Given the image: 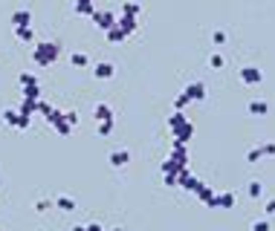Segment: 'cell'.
Returning a JSON list of instances; mask_svg holds the SVG:
<instances>
[{"mask_svg": "<svg viewBox=\"0 0 275 231\" xmlns=\"http://www.w3.org/2000/svg\"><path fill=\"white\" fill-rule=\"evenodd\" d=\"M266 156H275V142H264V145H258L246 153V162H261Z\"/></svg>", "mask_w": 275, "mask_h": 231, "instance_id": "cell-6", "label": "cell"}, {"mask_svg": "<svg viewBox=\"0 0 275 231\" xmlns=\"http://www.w3.org/2000/svg\"><path fill=\"white\" fill-rule=\"evenodd\" d=\"M246 191H249V196H252V199H258V196L264 194V185L255 179V182H249V188H246Z\"/></svg>", "mask_w": 275, "mask_h": 231, "instance_id": "cell-28", "label": "cell"}, {"mask_svg": "<svg viewBox=\"0 0 275 231\" xmlns=\"http://www.w3.org/2000/svg\"><path fill=\"white\" fill-rule=\"evenodd\" d=\"M110 165H113V168H125L127 162H130V153H127V150H113V153H110Z\"/></svg>", "mask_w": 275, "mask_h": 231, "instance_id": "cell-14", "label": "cell"}, {"mask_svg": "<svg viewBox=\"0 0 275 231\" xmlns=\"http://www.w3.org/2000/svg\"><path fill=\"white\" fill-rule=\"evenodd\" d=\"M93 116H96V122H113L110 104H96V107H93Z\"/></svg>", "mask_w": 275, "mask_h": 231, "instance_id": "cell-12", "label": "cell"}, {"mask_svg": "<svg viewBox=\"0 0 275 231\" xmlns=\"http://www.w3.org/2000/svg\"><path fill=\"white\" fill-rule=\"evenodd\" d=\"M93 75H96V78H102V81H107V78H113V75H116V67L110 64V61H99V64L93 67Z\"/></svg>", "mask_w": 275, "mask_h": 231, "instance_id": "cell-10", "label": "cell"}, {"mask_svg": "<svg viewBox=\"0 0 275 231\" xmlns=\"http://www.w3.org/2000/svg\"><path fill=\"white\" fill-rule=\"evenodd\" d=\"M18 113H21V116H29V119H32V116L38 113V101H32V98H23L21 107H18Z\"/></svg>", "mask_w": 275, "mask_h": 231, "instance_id": "cell-20", "label": "cell"}, {"mask_svg": "<svg viewBox=\"0 0 275 231\" xmlns=\"http://www.w3.org/2000/svg\"><path fill=\"white\" fill-rule=\"evenodd\" d=\"M269 113V104L261 101V98H252L249 101V116H266Z\"/></svg>", "mask_w": 275, "mask_h": 231, "instance_id": "cell-18", "label": "cell"}, {"mask_svg": "<svg viewBox=\"0 0 275 231\" xmlns=\"http://www.w3.org/2000/svg\"><path fill=\"white\" fill-rule=\"evenodd\" d=\"M171 159L177 162L180 171L188 168V145H183V142H171Z\"/></svg>", "mask_w": 275, "mask_h": 231, "instance_id": "cell-7", "label": "cell"}, {"mask_svg": "<svg viewBox=\"0 0 275 231\" xmlns=\"http://www.w3.org/2000/svg\"><path fill=\"white\" fill-rule=\"evenodd\" d=\"M90 21L96 23L99 29H104V32H107V29L116 23V15H113V12H99V9H96V12L90 15Z\"/></svg>", "mask_w": 275, "mask_h": 231, "instance_id": "cell-8", "label": "cell"}, {"mask_svg": "<svg viewBox=\"0 0 275 231\" xmlns=\"http://www.w3.org/2000/svg\"><path fill=\"white\" fill-rule=\"evenodd\" d=\"M70 64H73V67H90V58L84 55V52H73V55H70Z\"/></svg>", "mask_w": 275, "mask_h": 231, "instance_id": "cell-23", "label": "cell"}, {"mask_svg": "<svg viewBox=\"0 0 275 231\" xmlns=\"http://www.w3.org/2000/svg\"><path fill=\"white\" fill-rule=\"evenodd\" d=\"M12 26H32V12L29 9H18L12 15Z\"/></svg>", "mask_w": 275, "mask_h": 231, "instance_id": "cell-11", "label": "cell"}, {"mask_svg": "<svg viewBox=\"0 0 275 231\" xmlns=\"http://www.w3.org/2000/svg\"><path fill=\"white\" fill-rule=\"evenodd\" d=\"M73 12H76V15H87V18H90L93 12H96V0H76Z\"/></svg>", "mask_w": 275, "mask_h": 231, "instance_id": "cell-13", "label": "cell"}, {"mask_svg": "<svg viewBox=\"0 0 275 231\" xmlns=\"http://www.w3.org/2000/svg\"><path fill=\"white\" fill-rule=\"evenodd\" d=\"M84 231H104L99 222H90V225H84Z\"/></svg>", "mask_w": 275, "mask_h": 231, "instance_id": "cell-38", "label": "cell"}, {"mask_svg": "<svg viewBox=\"0 0 275 231\" xmlns=\"http://www.w3.org/2000/svg\"><path fill=\"white\" fill-rule=\"evenodd\" d=\"M46 110H49V104H46V101H41V98H38V113H41V116H46Z\"/></svg>", "mask_w": 275, "mask_h": 231, "instance_id": "cell-37", "label": "cell"}, {"mask_svg": "<svg viewBox=\"0 0 275 231\" xmlns=\"http://www.w3.org/2000/svg\"><path fill=\"white\" fill-rule=\"evenodd\" d=\"M238 78H241L243 84H249V87H258V84L264 81V72L258 67H241L238 69Z\"/></svg>", "mask_w": 275, "mask_h": 231, "instance_id": "cell-5", "label": "cell"}, {"mask_svg": "<svg viewBox=\"0 0 275 231\" xmlns=\"http://www.w3.org/2000/svg\"><path fill=\"white\" fill-rule=\"evenodd\" d=\"M58 55H61V46H58L55 41H41V44H35V49H32V61L38 67H52L58 61Z\"/></svg>", "mask_w": 275, "mask_h": 231, "instance_id": "cell-2", "label": "cell"}, {"mask_svg": "<svg viewBox=\"0 0 275 231\" xmlns=\"http://www.w3.org/2000/svg\"><path fill=\"white\" fill-rule=\"evenodd\" d=\"M73 231H84V225H76V228H73Z\"/></svg>", "mask_w": 275, "mask_h": 231, "instance_id": "cell-40", "label": "cell"}, {"mask_svg": "<svg viewBox=\"0 0 275 231\" xmlns=\"http://www.w3.org/2000/svg\"><path fill=\"white\" fill-rule=\"evenodd\" d=\"M52 205L61 208V211H76V199H73V196H67V194H61V196H55V199H52Z\"/></svg>", "mask_w": 275, "mask_h": 231, "instance_id": "cell-17", "label": "cell"}, {"mask_svg": "<svg viewBox=\"0 0 275 231\" xmlns=\"http://www.w3.org/2000/svg\"><path fill=\"white\" fill-rule=\"evenodd\" d=\"M252 231H269V219H255Z\"/></svg>", "mask_w": 275, "mask_h": 231, "instance_id": "cell-33", "label": "cell"}, {"mask_svg": "<svg viewBox=\"0 0 275 231\" xmlns=\"http://www.w3.org/2000/svg\"><path fill=\"white\" fill-rule=\"evenodd\" d=\"M200 179H197L194 173L188 171V168H183V171H177V188H183V191H191V194H197V188H200Z\"/></svg>", "mask_w": 275, "mask_h": 231, "instance_id": "cell-4", "label": "cell"}, {"mask_svg": "<svg viewBox=\"0 0 275 231\" xmlns=\"http://www.w3.org/2000/svg\"><path fill=\"white\" fill-rule=\"evenodd\" d=\"M113 127H116V119H113V122H99V136H110V133H113Z\"/></svg>", "mask_w": 275, "mask_h": 231, "instance_id": "cell-27", "label": "cell"}, {"mask_svg": "<svg viewBox=\"0 0 275 231\" xmlns=\"http://www.w3.org/2000/svg\"><path fill=\"white\" fill-rule=\"evenodd\" d=\"M52 127H55L61 136H70V133H73V125H67V119H64V116H61L58 122H52Z\"/></svg>", "mask_w": 275, "mask_h": 231, "instance_id": "cell-24", "label": "cell"}, {"mask_svg": "<svg viewBox=\"0 0 275 231\" xmlns=\"http://www.w3.org/2000/svg\"><path fill=\"white\" fill-rule=\"evenodd\" d=\"M18 81H21V87H29V84H38V78H35L32 72H21V78H18Z\"/></svg>", "mask_w": 275, "mask_h": 231, "instance_id": "cell-32", "label": "cell"}, {"mask_svg": "<svg viewBox=\"0 0 275 231\" xmlns=\"http://www.w3.org/2000/svg\"><path fill=\"white\" fill-rule=\"evenodd\" d=\"M0 231H3V228H0Z\"/></svg>", "mask_w": 275, "mask_h": 231, "instance_id": "cell-42", "label": "cell"}, {"mask_svg": "<svg viewBox=\"0 0 275 231\" xmlns=\"http://www.w3.org/2000/svg\"><path fill=\"white\" fill-rule=\"evenodd\" d=\"M209 64H212V69H223V64H226V61H223V55H220V52H212Z\"/></svg>", "mask_w": 275, "mask_h": 231, "instance_id": "cell-30", "label": "cell"}, {"mask_svg": "<svg viewBox=\"0 0 275 231\" xmlns=\"http://www.w3.org/2000/svg\"><path fill=\"white\" fill-rule=\"evenodd\" d=\"M191 101H206V84L203 81H194V84H188L177 98H174V110H185Z\"/></svg>", "mask_w": 275, "mask_h": 231, "instance_id": "cell-3", "label": "cell"}, {"mask_svg": "<svg viewBox=\"0 0 275 231\" xmlns=\"http://www.w3.org/2000/svg\"><path fill=\"white\" fill-rule=\"evenodd\" d=\"M197 199H200V202H206V205L212 208V202H215V191H212L209 185H200V188H197Z\"/></svg>", "mask_w": 275, "mask_h": 231, "instance_id": "cell-19", "label": "cell"}, {"mask_svg": "<svg viewBox=\"0 0 275 231\" xmlns=\"http://www.w3.org/2000/svg\"><path fill=\"white\" fill-rule=\"evenodd\" d=\"M235 202H238V196L229 194V191H226V194H218V196H215V208H235Z\"/></svg>", "mask_w": 275, "mask_h": 231, "instance_id": "cell-16", "label": "cell"}, {"mask_svg": "<svg viewBox=\"0 0 275 231\" xmlns=\"http://www.w3.org/2000/svg\"><path fill=\"white\" fill-rule=\"evenodd\" d=\"M212 44L223 46V44H226V32H223V29H215V32H212Z\"/></svg>", "mask_w": 275, "mask_h": 231, "instance_id": "cell-29", "label": "cell"}, {"mask_svg": "<svg viewBox=\"0 0 275 231\" xmlns=\"http://www.w3.org/2000/svg\"><path fill=\"white\" fill-rule=\"evenodd\" d=\"M3 122L9 127H18V110H3Z\"/></svg>", "mask_w": 275, "mask_h": 231, "instance_id": "cell-26", "label": "cell"}, {"mask_svg": "<svg viewBox=\"0 0 275 231\" xmlns=\"http://www.w3.org/2000/svg\"><path fill=\"white\" fill-rule=\"evenodd\" d=\"M64 119H67V125H79V113H76V110H70V113H64Z\"/></svg>", "mask_w": 275, "mask_h": 231, "instance_id": "cell-35", "label": "cell"}, {"mask_svg": "<svg viewBox=\"0 0 275 231\" xmlns=\"http://www.w3.org/2000/svg\"><path fill=\"white\" fill-rule=\"evenodd\" d=\"M110 231H122V228H110Z\"/></svg>", "mask_w": 275, "mask_h": 231, "instance_id": "cell-41", "label": "cell"}, {"mask_svg": "<svg viewBox=\"0 0 275 231\" xmlns=\"http://www.w3.org/2000/svg\"><path fill=\"white\" fill-rule=\"evenodd\" d=\"M264 211H266V214H275V199H269V202H266Z\"/></svg>", "mask_w": 275, "mask_h": 231, "instance_id": "cell-39", "label": "cell"}, {"mask_svg": "<svg viewBox=\"0 0 275 231\" xmlns=\"http://www.w3.org/2000/svg\"><path fill=\"white\" fill-rule=\"evenodd\" d=\"M177 171H180V168H177V162H174L171 156L162 162V173H177Z\"/></svg>", "mask_w": 275, "mask_h": 231, "instance_id": "cell-31", "label": "cell"}, {"mask_svg": "<svg viewBox=\"0 0 275 231\" xmlns=\"http://www.w3.org/2000/svg\"><path fill=\"white\" fill-rule=\"evenodd\" d=\"M125 38H127V35L122 32V29H119V23H113V26L107 29V41H110V44H122Z\"/></svg>", "mask_w": 275, "mask_h": 231, "instance_id": "cell-21", "label": "cell"}, {"mask_svg": "<svg viewBox=\"0 0 275 231\" xmlns=\"http://www.w3.org/2000/svg\"><path fill=\"white\" fill-rule=\"evenodd\" d=\"M122 15H133V18H142V3H122Z\"/></svg>", "mask_w": 275, "mask_h": 231, "instance_id": "cell-22", "label": "cell"}, {"mask_svg": "<svg viewBox=\"0 0 275 231\" xmlns=\"http://www.w3.org/2000/svg\"><path fill=\"white\" fill-rule=\"evenodd\" d=\"M46 208H52V202H46V199H38L35 202V211H46Z\"/></svg>", "mask_w": 275, "mask_h": 231, "instance_id": "cell-36", "label": "cell"}, {"mask_svg": "<svg viewBox=\"0 0 275 231\" xmlns=\"http://www.w3.org/2000/svg\"><path fill=\"white\" fill-rule=\"evenodd\" d=\"M168 130H171L174 142H183V145H188V139L194 136V125H191V119L185 116V110H174L171 116H168Z\"/></svg>", "mask_w": 275, "mask_h": 231, "instance_id": "cell-1", "label": "cell"}, {"mask_svg": "<svg viewBox=\"0 0 275 231\" xmlns=\"http://www.w3.org/2000/svg\"><path fill=\"white\" fill-rule=\"evenodd\" d=\"M116 23H119V29H122L125 35H133L139 29V18H133V15H122V12H119Z\"/></svg>", "mask_w": 275, "mask_h": 231, "instance_id": "cell-9", "label": "cell"}, {"mask_svg": "<svg viewBox=\"0 0 275 231\" xmlns=\"http://www.w3.org/2000/svg\"><path fill=\"white\" fill-rule=\"evenodd\" d=\"M162 179H165L168 188H177V173H162Z\"/></svg>", "mask_w": 275, "mask_h": 231, "instance_id": "cell-34", "label": "cell"}, {"mask_svg": "<svg viewBox=\"0 0 275 231\" xmlns=\"http://www.w3.org/2000/svg\"><path fill=\"white\" fill-rule=\"evenodd\" d=\"M15 38H18L21 44H32V41H35L32 26H15Z\"/></svg>", "mask_w": 275, "mask_h": 231, "instance_id": "cell-15", "label": "cell"}, {"mask_svg": "<svg viewBox=\"0 0 275 231\" xmlns=\"http://www.w3.org/2000/svg\"><path fill=\"white\" fill-rule=\"evenodd\" d=\"M23 98H32V101H38V98H41V87H38V84L23 87Z\"/></svg>", "mask_w": 275, "mask_h": 231, "instance_id": "cell-25", "label": "cell"}]
</instances>
